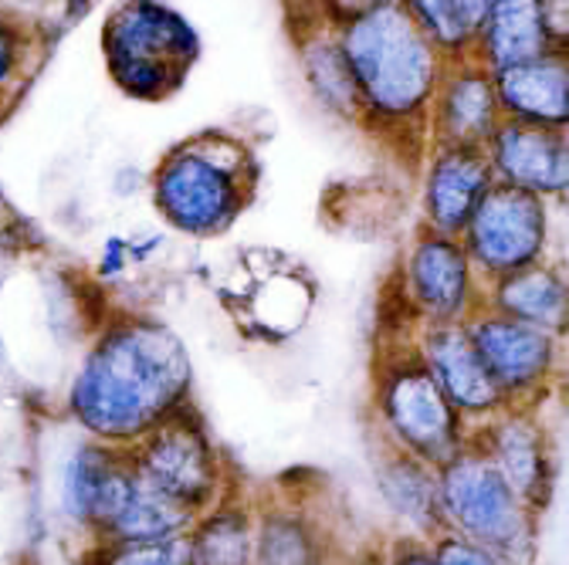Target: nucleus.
<instances>
[{
    "mask_svg": "<svg viewBox=\"0 0 569 565\" xmlns=\"http://www.w3.org/2000/svg\"><path fill=\"white\" fill-rule=\"evenodd\" d=\"M193 406V360L180 332L150 312L106 319L64 386L61 410L79 434L126 451Z\"/></svg>",
    "mask_w": 569,
    "mask_h": 565,
    "instance_id": "f257e3e1",
    "label": "nucleus"
},
{
    "mask_svg": "<svg viewBox=\"0 0 569 565\" xmlns=\"http://www.w3.org/2000/svg\"><path fill=\"white\" fill-rule=\"evenodd\" d=\"M339 51L360 89L367 122L427 129V109L445 75L441 51L400 0L352 18Z\"/></svg>",
    "mask_w": 569,
    "mask_h": 565,
    "instance_id": "f03ea898",
    "label": "nucleus"
},
{
    "mask_svg": "<svg viewBox=\"0 0 569 565\" xmlns=\"http://www.w3.org/2000/svg\"><path fill=\"white\" fill-rule=\"evenodd\" d=\"M413 325L383 329L370 360V437L431 464H448L468 447L471 427L451 410L413 345Z\"/></svg>",
    "mask_w": 569,
    "mask_h": 565,
    "instance_id": "7ed1b4c3",
    "label": "nucleus"
},
{
    "mask_svg": "<svg viewBox=\"0 0 569 565\" xmlns=\"http://www.w3.org/2000/svg\"><path fill=\"white\" fill-rule=\"evenodd\" d=\"M254 157L241 139L203 132L167 153L150 193L170 231L190 241H213L238 224L254 196Z\"/></svg>",
    "mask_w": 569,
    "mask_h": 565,
    "instance_id": "20e7f679",
    "label": "nucleus"
},
{
    "mask_svg": "<svg viewBox=\"0 0 569 565\" xmlns=\"http://www.w3.org/2000/svg\"><path fill=\"white\" fill-rule=\"evenodd\" d=\"M438 502L445 532L512 565H539L542 518L471 444L438 467Z\"/></svg>",
    "mask_w": 569,
    "mask_h": 565,
    "instance_id": "39448f33",
    "label": "nucleus"
},
{
    "mask_svg": "<svg viewBox=\"0 0 569 565\" xmlns=\"http://www.w3.org/2000/svg\"><path fill=\"white\" fill-rule=\"evenodd\" d=\"M193 28L160 0H126L106 21V58L132 99H167L197 58Z\"/></svg>",
    "mask_w": 569,
    "mask_h": 565,
    "instance_id": "423d86ee",
    "label": "nucleus"
},
{
    "mask_svg": "<svg viewBox=\"0 0 569 565\" xmlns=\"http://www.w3.org/2000/svg\"><path fill=\"white\" fill-rule=\"evenodd\" d=\"M126 461L142 484H150L153 491L167 494V498L197 515L213 502H221L231 487H238L231 461L193 406L126 447Z\"/></svg>",
    "mask_w": 569,
    "mask_h": 565,
    "instance_id": "0eeeda50",
    "label": "nucleus"
},
{
    "mask_svg": "<svg viewBox=\"0 0 569 565\" xmlns=\"http://www.w3.org/2000/svg\"><path fill=\"white\" fill-rule=\"evenodd\" d=\"M465 332L512 410H542L566 376V335L478 309Z\"/></svg>",
    "mask_w": 569,
    "mask_h": 565,
    "instance_id": "6e6552de",
    "label": "nucleus"
},
{
    "mask_svg": "<svg viewBox=\"0 0 569 565\" xmlns=\"http://www.w3.org/2000/svg\"><path fill=\"white\" fill-rule=\"evenodd\" d=\"M393 289L410 325H465L481 309L485 281L458 238L417 228L400 251Z\"/></svg>",
    "mask_w": 569,
    "mask_h": 565,
    "instance_id": "1a4fd4ad",
    "label": "nucleus"
},
{
    "mask_svg": "<svg viewBox=\"0 0 569 565\" xmlns=\"http://www.w3.org/2000/svg\"><path fill=\"white\" fill-rule=\"evenodd\" d=\"M458 241L488 285L495 278L552 258V210L532 193L495 183Z\"/></svg>",
    "mask_w": 569,
    "mask_h": 565,
    "instance_id": "9d476101",
    "label": "nucleus"
},
{
    "mask_svg": "<svg viewBox=\"0 0 569 565\" xmlns=\"http://www.w3.org/2000/svg\"><path fill=\"white\" fill-rule=\"evenodd\" d=\"M519 498L546 518L559 484V454L542 410H502L471 431L468 441Z\"/></svg>",
    "mask_w": 569,
    "mask_h": 565,
    "instance_id": "9b49d317",
    "label": "nucleus"
},
{
    "mask_svg": "<svg viewBox=\"0 0 569 565\" xmlns=\"http://www.w3.org/2000/svg\"><path fill=\"white\" fill-rule=\"evenodd\" d=\"M132 481L136 474L126 461V451L82 437L61 461L58 508L71 528L86 535V542H96L126 505Z\"/></svg>",
    "mask_w": 569,
    "mask_h": 565,
    "instance_id": "f8f14e48",
    "label": "nucleus"
},
{
    "mask_svg": "<svg viewBox=\"0 0 569 565\" xmlns=\"http://www.w3.org/2000/svg\"><path fill=\"white\" fill-rule=\"evenodd\" d=\"M485 160L491 180L502 186H516L546 203L562 200L569 193V132L546 129L529 122H509L495 129L485 143Z\"/></svg>",
    "mask_w": 569,
    "mask_h": 565,
    "instance_id": "ddd939ff",
    "label": "nucleus"
},
{
    "mask_svg": "<svg viewBox=\"0 0 569 565\" xmlns=\"http://www.w3.org/2000/svg\"><path fill=\"white\" fill-rule=\"evenodd\" d=\"M410 335L427 373H431L451 410L471 431L509 410L502 393L495 390L481 356L475 352L465 325H413Z\"/></svg>",
    "mask_w": 569,
    "mask_h": 565,
    "instance_id": "4468645a",
    "label": "nucleus"
},
{
    "mask_svg": "<svg viewBox=\"0 0 569 565\" xmlns=\"http://www.w3.org/2000/svg\"><path fill=\"white\" fill-rule=\"evenodd\" d=\"M339 552L326 512L299 491L254 494V562L251 565H322Z\"/></svg>",
    "mask_w": 569,
    "mask_h": 565,
    "instance_id": "2eb2a0df",
    "label": "nucleus"
},
{
    "mask_svg": "<svg viewBox=\"0 0 569 565\" xmlns=\"http://www.w3.org/2000/svg\"><path fill=\"white\" fill-rule=\"evenodd\" d=\"M495 186L481 150L431 147L420 180V228L461 238L485 193Z\"/></svg>",
    "mask_w": 569,
    "mask_h": 565,
    "instance_id": "dca6fc26",
    "label": "nucleus"
},
{
    "mask_svg": "<svg viewBox=\"0 0 569 565\" xmlns=\"http://www.w3.org/2000/svg\"><path fill=\"white\" fill-rule=\"evenodd\" d=\"M370 477L383 512L393 522V535L435 542L445 532L438 467L370 437Z\"/></svg>",
    "mask_w": 569,
    "mask_h": 565,
    "instance_id": "f3484780",
    "label": "nucleus"
},
{
    "mask_svg": "<svg viewBox=\"0 0 569 565\" xmlns=\"http://www.w3.org/2000/svg\"><path fill=\"white\" fill-rule=\"evenodd\" d=\"M498 125H502V109H498L495 82L485 68L465 64L441 75L431 109H427L431 147L485 150Z\"/></svg>",
    "mask_w": 569,
    "mask_h": 565,
    "instance_id": "a211bd4d",
    "label": "nucleus"
},
{
    "mask_svg": "<svg viewBox=\"0 0 569 565\" xmlns=\"http://www.w3.org/2000/svg\"><path fill=\"white\" fill-rule=\"evenodd\" d=\"M498 109L509 122H529L546 129H569V61L566 51L512 64L491 75Z\"/></svg>",
    "mask_w": 569,
    "mask_h": 565,
    "instance_id": "6ab92c4d",
    "label": "nucleus"
},
{
    "mask_svg": "<svg viewBox=\"0 0 569 565\" xmlns=\"http://www.w3.org/2000/svg\"><path fill=\"white\" fill-rule=\"evenodd\" d=\"M481 309L566 335L569 332V274L562 261L549 258L522 271H512L506 278H495L485 285Z\"/></svg>",
    "mask_w": 569,
    "mask_h": 565,
    "instance_id": "aec40b11",
    "label": "nucleus"
},
{
    "mask_svg": "<svg viewBox=\"0 0 569 565\" xmlns=\"http://www.w3.org/2000/svg\"><path fill=\"white\" fill-rule=\"evenodd\" d=\"M190 565H251L254 562V494L241 484L203 508L187 528Z\"/></svg>",
    "mask_w": 569,
    "mask_h": 565,
    "instance_id": "412c9836",
    "label": "nucleus"
},
{
    "mask_svg": "<svg viewBox=\"0 0 569 565\" xmlns=\"http://www.w3.org/2000/svg\"><path fill=\"white\" fill-rule=\"evenodd\" d=\"M475 41L481 48L475 64L488 75L556 51L542 24V0H491Z\"/></svg>",
    "mask_w": 569,
    "mask_h": 565,
    "instance_id": "4be33fe9",
    "label": "nucleus"
},
{
    "mask_svg": "<svg viewBox=\"0 0 569 565\" xmlns=\"http://www.w3.org/2000/svg\"><path fill=\"white\" fill-rule=\"evenodd\" d=\"M197 512L177 505L167 494L142 484L139 477L132 481V491L119 515L109 522V528L96 542H163V538H180L193 525Z\"/></svg>",
    "mask_w": 569,
    "mask_h": 565,
    "instance_id": "5701e85b",
    "label": "nucleus"
},
{
    "mask_svg": "<svg viewBox=\"0 0 569 565\" xmlns=\"http://www.w3.org/2000/svg\"><path fill=\"white\" fill-rule=\"evenodd\" d=\"M302 72L306 82L316 95V102L346 122H363V99L360 89L352 82L349 64L339 51V41L329 38H316L302 48Z\"/></svg>",
    "mask_w": 569,
    "mask_h": 565,
    "instance_id": "b1692460",
    "label": "nucleus"
},
{
    "mask_svg": "<svg viewBox=\"0 0 569 565\" xmlns=\"http://www.w3.org/2000/svg\"><path fill=\"white\" fill-rule=\"evenodd\" d=\"M79 565H190L187 535L163 542H86Z\"/></svg>",
    "mask_w": 569,
    "mask_h": 565,
    "instance_id": "393cba45",
    "label": "nucleus"
},
{
    "mask_svg": "<svg viewBox=\"0 0 569 565\" xmlns=\"http://www.w3.org/2000/svg\"><path fill=\"white\" fill-rule=\"evenodd\" d=\"M370 565H438L435 548L427 538H410V535H387L373 555Z\"/></svg>",
    "mask_w": 569,
    "mask_h": 565,
    "instance_id": "a878e982",
    "label": "nucleus"
},
{
    "mask_svg": "<svg viewBox=\"0 0 569 565\" xmlns=\"http://www.w3.org/2000/svg\"><path fill=\"white\" fill-rule=\"evenodd\" d=\"M431 548H435L438 565H512L509 558L495 555L488 548H478V545H471V542H465V538H458L451 532H441L431 542Z\"/></svg>",
    "mask_w": 569,
    "mask_h": 565,
    "instance_id": "bb28decb",
    "label": "nucleus"
},
{
    "mask_svg": "<svg viewBox=\"0 0 569 565\" xmlns=\"http://www.w3.org/2000/svg\"><path fill=\"white\" fill-rule=\"evenodd\" d=\"M21 58H24V44H21L18 28L0 18V89L18 75Z\"/></svg>",
    "mask_w": 569,
    "mask_h": 565,
    "instance_id": "cd10ccee",
    "label": "nucleus"
},
{
    "mask_svg": "<svg viewBox=\"0 0 569 565\" xmlns=\"http://www.w3.org/2000/svg\"><path fill=\"white\" fill-rule=\"evenodd\" d=\"M441 4L448 8L451 21L475 41L478 28L485 24L488 18V8H491V0H441Z\"/></svg>",
    "mask_w": 569,
    "mask_h": 565,
    "instance_id": "c85d7f7f",
    "label": "nucleus"
},
{
    "mask_svg": "<svg viewBox=\"0 0 569 565\" xmlns=\"http://www.w3.org/2000/svg\"><path fill=\"white\" fill-rule=\"evenodd\" d=\"M329 4L346 18V24L352 21V18H360V14H367V11H373V8H383V4H393V0H329Z\"/></svg>",
    "mask_w": 569,
    "mask_h": 565,
    "instance_id": "c756f323",
    "label": "nucleus"
},
{
    "mask_svg": "<svg viewBox=\"0 0 569 565\" xmlns=\"http://www.w3.org/2000/svg\"><path fill=\"white\" fill-rule=\"evenodd\" d=\"M322 565H370V558H360V555H352V552L339 548V552H332Z\"/></svg>",
    "mask_w": 569,
    "mask_h": 565,
    "instance_id": "7c9ffc66",
    "label": "nucleus"
}]
</instances>
